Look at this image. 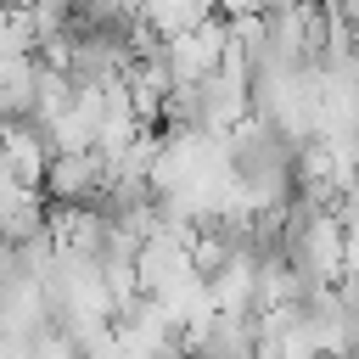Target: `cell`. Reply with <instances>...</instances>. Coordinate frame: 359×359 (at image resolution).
<instances>
[{"instance_id":"1","label":"cell","mask_w":359,"mask_h":359,"mask_svg":"<svg viewBox=\"0 0 359 359\" xmlns=\"http://www.w3.org/2000/svg\"><path fill=\"white\" fill-rule=\"evenodd\" d=\"M107 191V163L101 151H56L45 180H39V196L50 208H95V196Z\"/></svg>"},{"instance_id":"2","label":"cell","mask_w":359,"mask_h":359,"mask_svg":"<svg viewBox=\"0 0 359 359\" xmlns=\"http://www.w3.org/2000/svg\"><path fill=\"white\" fill-rule=\"evenodd\" d=\"M140 17H146V28H151L157 39H180V34L202 28V22L213 17V6H202V0H180V6H140Z\"/></svg>"},{"instance_id":"3","label":"cell","mask_w":359,"mask_h":359,"mask_svg":"<svg viewBox=\"0 0 359 359\" xmlns=\"http://www.w3.org/2000/svg\"><path fill=\"white\" fill-rule=\"evenodd\" d=\"M348 359H359V353H348Z\"/></svg>"}]
</instances>
